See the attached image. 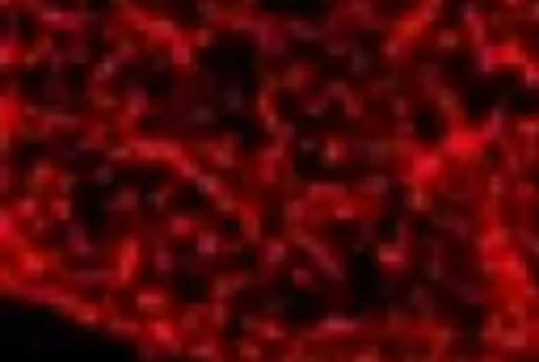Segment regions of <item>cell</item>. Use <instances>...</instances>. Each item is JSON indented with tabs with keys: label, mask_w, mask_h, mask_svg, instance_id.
Returning a JSON list of instances; mask_svg holds the SVG:
<instances>
[{
	"label": "cell",
	"mask_w": 539,
	"mask_h": 362,
	"mask_svg": "<svg viewBox=\"0 0 539 362\" xmlns=\"http://www.w3.org/2000/svg\"><path fill=\"white\" fill-rule=\"evenodd\" d=\"M169 308H173V299L164 291H139L135 295V312H143V316H164Z\"/></svg>",
	"instance_id": "obj_1"
},
{
	"label": "cell",
	"mask_w": 539,
	"mask_h": 362,
	"mask_svg": "<svg viewBox=\"0 0 539 362\" xmlns=\"http://www.w3.org/2000/svg\"><path fill=\"white\" fill-rule=\"evenodd\" d=\"M148 333H152L160 346H169V350H181V342H177V333H181V329H177L173 321H152V325H148Z\"/></svg>",
	"instance_id": "obj_2"
},
{
	"label": "cell",
	"mask_w": 539,
	"mask_h": 362,
	"mask_svg": "<svg viewBox=\"0 0 539 362\" xmlns=\"http://www.w3.org/2000/svg\"><path fill=\"white\" fill-rule=\"evenodd\" d=\"M139 270V245H122V266H118V283H131V274Z\"/></svg>",
	"instance_id": "obj_3"
},
{
	"label": "cell",
	"mask_w": 539,
	"mask_h": 362,
	"mask_svg": "<svg viewBox=\"0 0 539 362\" xmlns=\"http://www.w3.org/2000/svg\"><path fill=\"white\" fill-rule=\"evenodd\" d=\"M358 329H363L358 321H337V316H329V321H320L316 337H333V333H358Z\"/></svg>",
	"instance_id": "obj_4"
},
{
	"label": "cell",
	"mask_w": 539,
	"mask_h": 362,
	"mask_svg": "<svg viewBox=\"0 0 539 362\" xmlns=\"http://www.w3.org/2000/svg\"><path fill=\"white\" fill-rule=\"evenodd\" d=\"M249 329H253L257 337H266V342H287V329L274 325V321H249Z\"/></svg>",
	"instance_id": "obj_5"
},
{
	"label": "cell",
	"mask_w": 539,
	"mask_h": 362,
	"mask_svg": "<svg viewBox=\"0 0 539 362\" xmlns=\"http://www.w3.org/2000/svg\"><path fill=\"white\" fill-rule=\"evenodd\" d=\"M283 257H287V245H283V240L266 245V266H270V270H278V266H283Z\"/></svg>",
	"instance_id": "obj_6"
},
{
	"label": "cell",
	"mask_w": 539,
	"mask_h": 362,
	"mask_svg": "<svg viewBox=\"0 0 539 362\" xmlns=\"http://www.w3.org/2000/svg\"><path fill=\"white\" fill-rule=\"evenodd\" d=\"M379 257H384L388 270H409V257H401V249H384Z\"/></svg>",
	"instance_id": "obj_7"
},
{
	"label": "cell",
	"mask_w": 539,
	"mask_h": 362,
	"mask_svg": "<svg viewBox=\"0 0 539 362\" xmlns=\"http://www.w3.org/2000/svg\"><path fill=\"white\" fill-rule=\"evenodd\" d=\"M190 354H207V358H219L223 350H219L215 342H198V346H190Z\"/></svg>",
	"instance_id": "obj_8"
},
{
	"label": "cell",
	"mask_w": 539,
	"mask_h": 362,
	"mask_svg": "<svg viewBox=\"0 0 539 362\" xmlns=\"http://www.w3.org/2000/svg\"><path fill=\"white\" fill-rule=\"evenodd\" d=\"M211 325H228V308H223V299L211 308Z\"/></svg>",
	"instance_id": "obj_9"
}]
</instances>
